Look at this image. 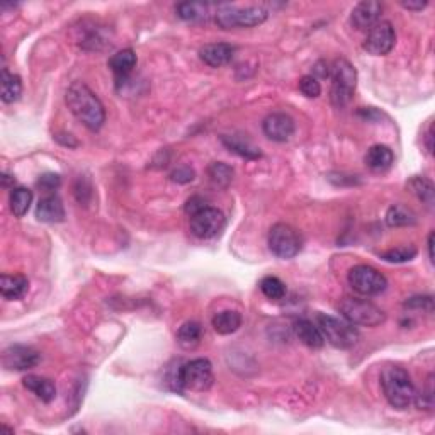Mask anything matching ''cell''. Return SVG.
<instances>
[{
	"label": "cell",
	"mask_w": 435,
	"mask_h": 435,
	"mask_svg": "<svg viewBox=\"0 0 435 435\" xmlns=\"http://www.w3.org/2000/svg\"><path fill=\"white\" fill-rule=\"evenodd\" d=\"M22 384H24L26 389L34 393L41 402L49 403L55 400L56 396V386L51 379L48 377H41V376H34V374H29L22 379Z\"/></svg>",
	"instance_id": "20"
},
{
	"label": "cell",
	"mask_w": 435,
	"mask_h": 435,
	"mask_svg": "<svg viewBox=\"0 0 435 435\" xmlns=\"http://www.w3.org/2000/svg\"><path fill=\"white\" fill-rule=\"evenodd\" d=\"M267 10L261 6L240 7L236 3H221L216 7L215 21L221 29L255 28L265 21Z\"/></svg>",
	"instance_id": "4"
},
{
	"label": "cell",
	"mask_w": 435,
	"mask_h": 435,
	"mask_svg": "<svg viewBox=\"0 0 435 435\" xmlns=\"http://www.w3.org/2000/svg\"><path fill=\"white\" fill-rule=\"evenodd\" d=\"M235 55V47L228 43H211L199 49V56L208 67L220 68L231 62Z\"/></svg>",
	"instance_id": "15"
},
{
	"label": "cell",
	"mask_w": 435,
	"mask_h": 435,
	"mask_svg": "<svg viewBox=\"0 0 435 435\" xmlns=\"http://www.w3.org/2000/svg\"><path fill=\"white\" fill-rule=\"evenodd\" d=\"M190 231L194 236L201 240H209L215 238L223 231L224 224H227V218H224L223 211H220L218 208H211V206H206L201 211L194 213L190 216Z\"/></svg>",
	"instance_id": "10"
},
{
	"label": "cell",
	"mask_w": 435,
	"mask_h": 435,
	"mask_svg": "<svg viewBox=\"0 0 435 435\" xmlns=\"http://www.w3.org/2000/svg\"><path fill=\"white\" fill-rule=\"evenodd\" d=\"M417 223V215L403 204H393L386 213V224L391 228L411 227Z\"/></svg>",
	"instance_id": "26"
},
{
	"label": "cell",
	"mask_w": 435,
	"mask_h": 435,
	"mask_svg": "<svg viewBox=\"0 0 435 435\" xmlns=\"http://www.w3.org/2000/svg\"><path fill=\"white\" fill-rule=\"evenodd\" d=\"M432 379L434 376L430 374L429 379H427V386H425V391L423 393H417V398H415V403H417V407L420 408H427V410H432L434 407V388H432Z\"/></svg>",
	"instance_id": "34"
},
{
	"label": "cell",
	"mask_w": 435,
	"mask_h": 435,
	"mask_svg": "<svg viewBox=\"0 0 435 435\" xmlns=\"http://www.w3.org/2000/svg\"><path fill=\"white\" fill-rule=\"evenodd\" d=\"M364 162L369 170L381 174V172L391 169V165L395 163V154L386 145H374L366 154Z\"/></svg>",
	"instance_id": "17"
},
{
	"label": "cell",
	"mask_w": 435,
	"mask_h": 435,
	"mask_svg": "<svg viewBox=\"0 0 435 435\" xmlns=\"http://www.w3.org/2000/svg\"><path fill=\"white\" fill-rule=\"evenodd\" d=\"M40 362V352L34 350L33 347L21 345V343L9 345L2 354V364L9 371H29V369L36 368Z\"/></svg>",
	"instance_id": "12"
},
{
	"label": "cell",
	"mask_w": 435,
	"mask_h": 435,
	"mask_svg": "<svg viewBox=\"0 0 435 435\" xmlns=\"http://www.w3.org/2000/svg\"><path fill=\"white\" fill-rule=\"evenodd\" d=\"M209 177L220 187H228L233 181V169L224 162H213L208 169Z\"/></svg>",
	"instance_id": "30"
},
{
	"label": "cell",
	"mask_w": 435,
	"mask_h": 435,
	"mask_svg": "<svg viewBox=\"0 0 435 435\" xmlns=\"http://www.w3.org/2000/svg\"><path fill=\"white\" fill-rule=\"evenodd\" d=\"M22 94V82L19 75L10 74L6 67L2 68V87H0V95L6 104H13L19 101Z\"/></svg>",
	"instance_id": "24"
},
{
	"label": "cell",
	"mask_w": 435,
	"mask_h": 435,
	"mask_svg": "<svg viewBox=\"0 0 435 435\" xmlns=\"http://www.w3.org/2000/svg\"><path fill=\"white\" fill-rule=\"evenodd\" d=\"M68 109L90 131H99L104 126L106 109L101 99L95 95L83 82H74L65 95Z\"/></svg>",
	"instance_id": "1"
},
{
	"label": "cell",
	"mask_w": 435,
	"mask_h": 435,
	"mask_svg": "<svg viewBox=\"0 0 435 435\" xmlns=\"http://www.w3.org/2000/svg\"><path fill=\"white\" fill-rule=\"evenodd\" d=\"M404 308H410V310H423L427 313H432L434 310V301L430 296H417L410 297V299L404 303Z\"/></svg>",
	"instance_id": "35"
},
{
	"label": "cell",
	"mask_w": 435,
	"mask_h": 435,
	"mask_svg": "<svg viewBox=\"0 0 435 435\" xmlns=\"http://www.w3.org/2000/svg\"><path fill=\"white\" fill-rule=\"evenodd\" d=\"M338 311L349 323L356 327H377L386 320V313L366 299L345 297L338 304Z\"/></svg>",
	"instance_id": "6"
},
{
	"label": "cell",
	"mask_w": 435,
	"mask_h": 435,
	"mask_svg": "<svg viewBox=\"0 0 435 435\" xmlns=\"http://www.w3.org/2000/svg\"><path fill=\"white\" fill-rule=\"evenodd\" d=\"M9 182H16V179L10 177V175H7V174H2V186L7 187Z\"/></svg>",
	"instance_id": "43"
},
{
	"label": "cell",
	"mask_w": 435,
	"mask_h": 435,
	"mask_svg": "<svg viewBox=\"0 0 435 435\" xmlns=\"http://www.w3.org/2000/svg\"><path fill=\"white\" fill-rule=\"evenodd\" d=\"M408 189H410L420 201L425 202V204H429V206L434 204L435 189H434V184L429 181V179L415 175V177H411L410 182H408Z\"/></svg>",
	"instance_id": "29"
},
{
	"label": "cell",
	"mask_w": 435,
	"mask_h": 435,
	"mask_svg": "<svg viewBox=\"0 0 435 435\" xmlns=\"http://www.w3.org/2000/svg\"><path fill=\"white\" fill-rule=\"evenodd\" d=\"M381 388L388 403L396 410H407L415 403L417 388L408 371L398 366H389L381 374Z\"/></svg>",
	"instance_id": "2"
},
{
	"label": "cell",
	"mask_w": 435,
	"mask_h": 435,
	"mask_svg": "<svg viewBox=\"0 0 435 435\" xmlns=\"http://www.w3.org/2000/svg\"><path fill=\"white\" fill-rule=\"evenodd\" d=\"M9 204L14 216L16 218L26 216L33 204V190L26 189V187H16V189L10 190Z\"/></svg>",
	"instance_id": "25"
},
{
	"label": "cell",
	"mask_w": 435,
	"mask_h": 435,
	"mask_svg": "<svg viewBox=\"0 0 435 435\" xmlns=\"http://www.w3.org/2000/svg\"><path fill=\"white\" fill-rule=\"evenodd\" d=\"M36 218L43 223H62L65 221L63 202L55 194H48L36 206Z\"/></svg>",
	"instance_id": "16"
},
{
	"label": "cell",
	"mask_w": 435,
	"mask_h": 435,
	"mask_svg": "<svg viewBox=\"0 0 435 435\" xmlns=\"http://www.w3.org/2000/svg\"><path fill=\"white\" fill-rule=\"evenodd\" d=\"M36 184L43 190H47V192H51V190L58 189L60 184H62V179H60L58 174H43L38 179Z\"/></svg>",
	"instance_id": "36"
},
{
	"label": "cell",
	"mask_w": 435,
	"mask_h": 435,
	"mask_svg": "<svg viewBox=\"0 0 435 435\" xmlns=\"http://www.w3.org/2000/svg\"><path fill=\"white\" fill-rule=\"evenodd\" d=\"M135 67H136V53L129 48L121 49L116 55L110 56L109 60V68L114 72L117 80L128 79Z\"/></svg>",
	"instance_id": "21"
},
{
	"label": "cell",
	"mask_w": 435,
	"mask_h": 435,
	"mask_svg": "<svg viewBox=\"0 0 435 435\" xmlns=\"http://www.w3.org/2000/svg\"><path fill=\"white\" fill-rule=\"evenodd\" d=\"M434 233L429 235V257L430 261H434Z\"/></svg>",
	"instance_id": "42"
},
{
	"label": "cell",
	"mask_w": 435,
	"mask_h": 435,
	"mask_svg": "<svg viewBox=\"0 0 435 435\" xmlns=\"http://www.w3.org/2000/svg\"><path fill=\"white\" fill-rule=\"evenodd\" d=\"M402 6L404 7V9H408V10H422V9H425L427 6H429V2H425V0H423V2H402Z\"/></svg>",
	"instance_id": "39"
},
{
	"label": "cell",
	"mask_w": 435,
	"mask_h": 435,
	"mask_svg": "<svg viewBox=\"0 0 435 435\" xmlns=\"http://www.w3.org/2000/svg\"><path fill=\"white\" fill-rule=\"evenodd\" d=\"M28 289L29 281L21 274H2V277H0V293L6 299H21L28 293Z\"/></svg>",
	"instance_id": "18"
},
{
	"label": "cell",
	"mask_w": 435,
	"mask_h": 435,
	"mask_svg": "<svg viewBox=\"0 0 435 435\" xmlns=\"http://www.w3.org/2000/svg\"><path fill=\"white\" fill-rule=\"evenodd\" d=\"M331 90L330 101L335 108H345L352 101L357 87V72L345 58H337L330 68Z\"/></svg>",
	"instance_id": "5"
},
{
	"label": "cell",
	"mask_w": 435,
	"mask_h": 435,
	"mask_svg": "<svg viewBox=\"0 0 435 435\" xmlns=\"http://www.w3.org/2000/svg\"><path fill=\"white\" fill-rule=\"evenodd\" d=\"M194 177H196V172H194L190 167H177L174 172L170 174V179L177 184H187V182H192Z\"/></svg>",
	"instance_id": "37"
},
{
	"label": "cell",
	"mask_w": 435,
	"mask_h": 435,
	"mask_svg": "<svg viewBox=\"0 0 435 435\" xmlns=\"http://www.w3.org/2000/svg\"><path fill=\"white\" fill-rule=\"evenodd\" d=\"M213 328L220 335H231L242 327V315L233 310H224L213 316Z\"/></svg>",
	"instance_id": "22"
},
{
	"label": "cell",
	"mask_w": 435,
	"mask_h": 435,
	"mask_svg": "<svg viewBox=\"0 0 435 435\" xmlns=\"http://www.w3.org/2000/svg\"><path fill=\"white\" fill-rule=\"evenodd\" d=\"M221 141H223V145L228 148V150L233 151V154L236 155L243 156V158L257 160L262 156L261 150H258L255 145H252L249 140L243 138V136H223Z\"/></svg>",
	"instance_id": "23"
},
{
	"label": "cell",
	"mask_w": 435,
	"mask_h": 435,
	"mask_svg": "<svg viewBox=\"0 0 435 435\" xmlns=\"http://www.w3.org/2000/svg\"><path fill=\"white\" fill-rule=\"evenodd\" d=\"M323 68H327V63L325 62H318V63L315 65V74H318L322 79L330 77V70H323Z\"/></svg>",
	"instance_id": "40"
},
{
	"label": "cell",
	"mask_w": 435,
	"mask_h": 435,
	"mask_svg": "<svg viewBox=\"0 0 435 435\" xmlns=\"http://www.w3.org/2000/svg\"><path fill=\"white\" fill-rule=\"evenodd\" d=\"M202 208H206V202H204V199H201V197H190L189 201H187V204H186V213L187 215H190L192 216L194 213H197V211H201Z\"/></svg>",
	"instance_id": "38"
},
{
	"label": "cell",
	"mask_w": 435,
	"mask_h": 435,
	"mask_svg": "<svg viewBox=\"0 0 435 435\" xmlns=\"http://www.w3.org/2000/svg\"><path fill=\"white\" fill-rule=\"evenodd\" d=\"M295 334L296 337L299 338L304 345L310 347V349H322V347L325 345V338H323L318 325L306 318L297 320L295 323Z\"/></svg>",
	"instance_id": "19"
},
{
	"label": "cell",
	"mask_w": 435,
	"mask_h": 435,
	"mask_svg": "<svg viewBox=\"0 0 435 435\" xmlns=\"http://www.w3.org/2000/svg\"><path fill=\"white\" fill-rule=\"evenodd\" d=\"M316 325L322 331L325 342L337 349H350L359 340V330L356 325L349 323L347 320H338L335 316L320 313L316 316Z\"/></svg>",
	"instance_id": "7"
},
{
	"label": "cell",
	"mask_w": 435,
	"mask_h": 435,
	"mask_svg": "<svg viewBox=\"0 0 435 435\" xmlns=\"http://www.w3.org/2000/svg\"><path fill=\"white\" fill-rule=\"evenodd\" d=\"M299 90L301 94L306 95V97L315 99L322 94V85H320L316 77H313V75H304V77H301L299 80Z\"/></svg>",
	"instance_id": "33"
},
{
	"label": "cell",
	"mask_w": 435,
	"mask_h": 435,
	"mask_svg": "<svg viewBox=\"0 0 435 435\" xmlns=\"http://www.w3.org/2000/svg\"><path fill=\"white\" fill-rule=\"evenodd\" d=\"M349 284L352 286L354 291H357L359 295L364 296H377L383 291H386L388 288V279L379 272L377 269H374L371 265H356L349 270Z\"/></svg>",
	"instance_id": "9"
},
{
	"label": "cell",
	"mask_w": 435,
	"mask_h": 435,
	"mask_svg": "<svg viewBox=\"0 0 435 435\" xmlns=\"http://www.w3.org/2000/svg\"><path fill=\"white\" fill-rule=\"evenodd\" d=\"M295 121L289 114L286 113H272L265 116L262 121V131L269 140L277 141V143H284L295 135Z\"/></svg>",
	"instance_id": "13"
},
{
	"label": "cell",
	"mask_w": 435,
	"mask_h": 435,
	"mask_svg": "<svg viewBox=\"0 0 435 435\" xmlns=\"http://www.w3.org/2000/svg\"><path fill=\"white\" fill-rule=\"evenodd\" d=\"M381 13H383V6L376 0H366V2L357 3L350 16V22L359 31L364 29H371L379 22Z\"/></svg>",
	"instance_id": "14"
},
{
	"label": "cell",
	"mask_w": 435,
	"mask_h": 435,
	"mask_svg": "<svg viewBox=\"0 0 435 435\" xmlns=\"http://www.w3.org/2000/svg\"><path fill=\"white\" fill-rule=\"evenodd\" d=\"M396 33L391 22L379 21L374 28L369 29L368 38H366L362 48L374 56H384L395 48Z\"/></svg>",
	"instance_id": "11"
},
{
	"label": "cell",
	"mask_w": 435,
	"mask_h": 435,
	"mask_svg": "<svg viewBox=\"0 0 435 435\" xmlns=\"http://www.w3.org/2000/svg\"><path fill=\"white\" fill-rule=\"evenodd\" d=\"M261 291L264 293V296L269 297V299L277 301L286 296V284L279 279V277L265 276L264 279L261 281Z\"/></svg>",
	"instance_id": "31"
},
{
	"label": "cell",
	"mask_w": 435,
	"mask_h": 435,
	"mask_svg": "<svg viewBox=\"0 0 435 435\" xmlns=\"http://www.w3.org/2000/svg\"><path fill=\"white\" fill-rule=\"evenodd\" d=\"M202 337V327L197 322H186L184 325L179 328L177 342L182 349L192 350L199 345Z\"/></svg>",
	"instance_id": "27"
},
{
	"label": "cell",
	"mask_w": 435,
	"mask_h": 435,
	"mask_svg": "<svg viewBox=\"0 0 435 435\" xmlns=\"http://www.w3.org/2000/svg\"><path fill=\"white\" fill-rule=\"evenodd\" d=\"M269 250L277 258L288 261V258H295L303 249V236L296 228L291 224L277 223L270 228L269 231Z\"/></svg>",
	"instance_id": "8"
},
{
	"label": "cell",
	"mask_w": 435,
	"mask_h": 435,
	"mask_svg": "<svg viewBox=\"0 0 435 435\" xmlns=\"http://www.w3.org/2000/svg\"><path fill=\"white\" fill-rule=\"evenodd\" d=\"M213 366L208 359H192V361L184 362L181 368L177 369L172 377L170 383L174 384L175 391H196L202 393L208 391L213 386Z\"/></svg>",
	"instance_id": "3"
},
{
	"label": "cell",
	"mask_w": 435,
	"mask_h": 435,
	"mask_svg": "<svg viewBox=\"0 0 435 435\" xmlns=\"http://www.w3.org/2000/svg\"><path fill=\"white\" fill-rule=\"evenodd\" d=\"M175 10H177L179 17L190 22L206 21L209 16V6L201 2H182L175 7Z\"/></svg>",
	"instance_id": "28"
},
{
	"label": "cell",
	"mask_w": 435,
	"mask_h": 435,
	"mask_svg": "<svg viewBox=\"0 0 435 435\" xmlns=\"http://www.w3.org/2000/svg\"><path fill=\"white\" fill-rule=\"evenodd\" d=\"M425 138H427V150H429L430 154H432V151H434V145H432V138H434V128H432V126H430L429 131H427V136H425Z\"/></svg>",
	"instance_id": "41"
},
{
	"label": "cell",
	"mask_w": 435,
	"mask_h": 435,
	"mask_svg": "<svg viewBox=\"0 0 435 435\" xmlns=\"http://www.w3.org/2000/svg\"><path fill=\"white\" fill-rule=\"evenodd\" d=\"M417 257V249L413 245H403V247H396V249H391L384 254H381V258L386 262H391V264H403V262L411 261V258Z\"/></svg>",
	"instance_id": "32"
}]
</instances>
